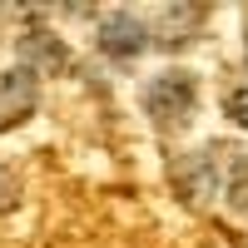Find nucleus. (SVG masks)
I'll list each match as a JSON object with an SVG mask.
<instances>
[{
	"label": "nucleus",
	"instance_id": "1",
	"mask_svg": "<svg viewBox=\"0 0 248 248\" xmlns=\"http://www.w3.org/2000/svg\"><path fill=\"white\" fill-rule=\"evenodd\" d=\"M194 105H199V85H194L189 70H164V75L149 79V90H144V109H149V119L174 124V129L189 124Z\"/></svg>",
	"mask_w": 248,
	"mask_h": 248
},
{
	"label": "nucleus",
	"instance_id": "2",
	"mask_svg": "<svg viewBox=\"0 0 248 248\" xmlns=\"http://www.w3.org/2000/svg\"><path fill=\"white\" fill-rule=\"evenodd\" d=\"M144 45H149V30H144V20H134L129 10H114L99 20V50L114 55V60H134Z\"/></svg>",
	"mask_w": 248,
	"mask_h": 248
},
{
	"label": "nucleus",
	"instance_id": "3",
	"mask_svg": "<svg viewBox=\"0 0 248 248\" xmlns=\"http://www.w3.org/2000/svg\"><path fill=\"white\" fill-rule=\"evenodd\" d=\"M30 109H35V75L30 70L0 75V124H20Z\"/></svg>",
	"mask_w": 248,
	"mask_h": 248
},
{
	"label": "nucleus",
	"instance_id": "4",
	"mask_svg": "<svg viewBox=\"0 0 248 248\" xmlns=\"http://www.w3.org/2000/svg\"><path fill=\"white\" fill-rule=\"evenodd\" d=\"M179 184L189 203H214L218 199V169H214V154H189L179 164Z\"/></svg>",
	"mask_w": 248,
	"mask_h": 248
},
{
	"label": "nucleus",
	"instance_id": "5",
	"mask_svg": "<svg viewBox=\"0 0 248 248\" xmlns=\"http://www.w3.org/2000/svg\"><path fill=\"white\" fill-rule=\"evenodd\" d=\"M25 60H40V65H50V70H60L65 65V45H50V35H25Z\"/></svg>",
	"mask_w": 248,
	"mask_h": 248
},
{
	"label": "nucleus",
	"instance_id": "6",
	"mask_svg": "<svg viewBox=\"0 0 248 248\" xmlns=\"http://www.w3.org/2000/svg\"><path fill=\"white\" fill-rule=\"evenodd\" d=\"M223 109H229V119H233V124H243V129H248V85H238L229 99H223Z\"/></svg>",
	"mask_w": 248,
	"mask_h": 248
},
{
	"label": "nucleus",
	"instance_id": "7",
	"mask_svg": "<svg viewBox=\"0 0 248 248\" xmlns=\"http://www.w3.org/2000/svg\"><path fill=\"white\" fill-rule=\"evenodd\" d=\"M10 203H15V174L5 169V164H0V214H5Z\"/></svg>",
	"mask_w": 248,
	"mask_h": 248
}]
</instances>
